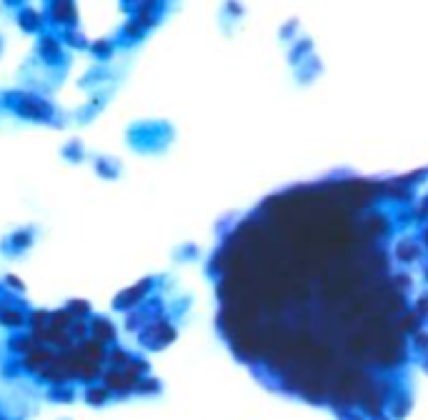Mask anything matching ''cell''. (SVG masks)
<instances>
[{"instance_id":"cell-1","label":"cell","mask_w":428,"mask_h":420,"mask_svg":"<svg viewBox=\"0 0 428 420\" xmlns=\"http://www.w3.org/2000/svg\"><path fill=\"white\" fill-rule=\"evenodd\" d=\"M0 323H6V325H21L23 323V316H21V313H13V310H6V313H3V318H0Z\"/></svg>"}]
</instances>
